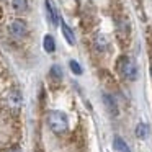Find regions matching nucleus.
Returning a JSON list of instances; mask_svg holds the SVG:
<instances>
[{
  "label": "nucleus",
  "instance_id": "1",
  "mask_svg": "<svg viewBox=\"0 0 152 152\" xmlns=\"http://www.w3.org/2000/svg\"><path fill=\"white\" fill-rule=\"evenodd\" d=\"M48 124H49V128L53 129L56 134H64V132L67 131V128H69L66 115H64L62 111H56V110L48 113Z\"/></svg>",
  "mask_w": 152,
  "mask_h": 152
},
{
  "label": "nucleus",
  "instance_id": "2",
  "mask_svg": "<svg viewBox=\"0 0 152 152\" xmlns=\"http://www.w3.org/2000/svg\"><path fill=\"white\" fill-rule=\"evenodd\" d=\"M118 70H119V74L128 80H136V77H137V67H136V62L129 56H121L119 57Z\"/></svg>",
  "mask_w": 152,
  "mask_h": 152
},
{
  "label": "nucleus",
  "instance_id": "3",
  "mask_svg": "<svg viewBox=\"0 0 152 152\" xmlns=\"http://www.w3.org/2000/svg\"><path fill=\"white\" fill-rule=\"evenodd\" d=\"M8 31H10V34L15 36V38H23L25 34H26V25H25V21H21V20H15V21L10 23Z\"/></svg>",
  "mask_w": 152,
  "mask_h": 152
},
{
  "label": "nucleus",
  "instance_id": "4",
  "mask_svg": "<svg viewBox=\"0 0 152 152\" xmlns=\"http://www.w3.org/2000/svg\"><path fill=\"white\" fill-rule=\"evenodd\" d=\"M46 10H48V17H49L51 23H53V25H57V23H59L57 12H56V8L53 7V2H51V0H46Z\"/></svg>",
  "mask_w": 152,
  "mask_h": 152
},
{
  "label": "nucleus",
  "instance_id": "5",
  "mask_svg": "<svg viewBox=\"0 0 152 152\" xmlns=\"http://www.w3.org/2000/svg\"><path fill=\"white\" fill-rule=\"evenodd\" d=\"M103 102H105V105H106V108H108V111L111 113L113 116H116L118 115V108H116V103H115V100H113V96L111 95H103Z\"/></svg>",
  "mask_w": 152,
  "mask_h": 152
},
{
  "label": "nucleus",
  "instance_id": "6",
  "mask_svg": "<svg viewBox=\"0 0 152 152\" xmlns=\"http://www.w3.org/2000/svg\"><path fill=\"white\" fill-rule=\"evenodd\" d=\"M113 142H115L113 145H115V149L118 152H131V149L128 147V144H126L119 136H115V141H113Z\"/></svg>",
  "mask_w": 152,
  "mask_h": 152
},
{
  "label": "nucleus",
  "instance_id": "7",
  "mask_svg": "<svg viewBox=\"0 0 152 152\" xmlns=\"http://www.w3.org/2000/svg\"><path fill=\"white\" fill-rule=\"evenodd\" d=\"M12 5H13V8L18 12V13L26 12V8H28V2H26V0H12Z\"/></svg>",
  "mask_w": 152,
  "mask_h": 152
},
{
  "label": "nucleus",
  "instance_id": "8",
  "mask_svg": "<svg viewBox=\"0 0 152 152\" xmlns=\"http://www.w3.org/2000/svg\"><path fill=\"white\" fill-rule=\"evenodd\" d=\"M62 33H64V36H66V39H67V43H69V44H74V43H75V38H74L72 30H70V28L67 26L64 21H62Z\"/></svg>",
  "mask_w": 152,
  "mask_h": 152
},
{
  "label": "nucleus",
  "instance_id": "9",
  "mask_svg": "<svg viewBox=\"0 0 152 152\" xmlns=\"http://www.w3.org/2000/svg\"><path fill=\"white\" fill-rule=\"evenodd\" d=\"M44 49H46L48 53H53V51L56 49V44H54L53 36H46V38H44Z\"/></svg>",
  "mask_w": 152,
  "mask_h": 152
},
{
  "label": "nucleus",
  "instance_id": "10",
  "mask_svg": "<svg viewBox=\"0 0 152 152\" xmlns=\"http://www.w3.org/2000/svg\"><path fill=\"white\" fill-rule=\"evenodd\" d=\"M136 136L141 139H144L145 136H147V126L144 124V123H141V124H137V128H136Z\"/></svg>",
  "mask_w": 152,
  "mask_h": 152
},
{
  "label": "nucleus",
  "instance_id": "11",
  "mask_svg": "<svg viewBox=\"0 0 152 152\" xmlns=\"http://www.w3.org/2000/svg\"><path fill=\"white\" fill-rule=\"evenodd\" d=\"M51 75H53V79H56V80L62 79V70H61V67L59 66H53V67H51Z\"/></svg>",
  "mask_w": 152,
  "mask_h": 152
},
{
  "label": "nucleus",
  "instance_id": "12",
  "mask_svg": "<svg viewBox=\"0 0 152 152\" xmlns=\"http://www.w3.org/2000/svg\"><path fill=\"white\" fill-rule=\"evenodd\" d=\"M69 66H70V69H72L74 74H77V75H80V74H82V69H80L79 62H75V61H70Z\"/></svg>",
  "mask_w": 152,
  "mask_h": 152
},
{
  "label": "nucleus",
  "instance_id": "13",
  "mask_svg": "<svg viewBox=\"0 0 152 152\" xmlns=\"http://www.w3.org/2000/svg\"><path fill=\"white\" fill-rule=\"evenodd\" d=\"M151 72H152V69H151Z\"/></svg>",
  "mask_w": 152,
  "mask_h": 152
}]
</instances>
